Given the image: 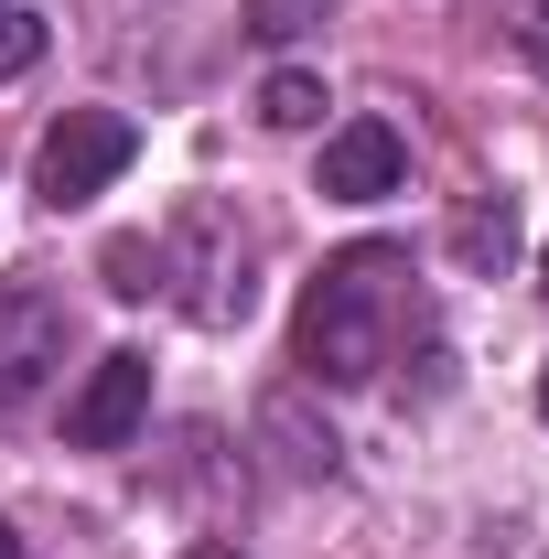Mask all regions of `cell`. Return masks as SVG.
<instances>
[{
    "instance_id": "1",
    "label": "cell",
    "mask_w": 549,
    "mask_h": 559,
    "mask_svg": "<svg viewBox=\"0 0 549 559\" xmlns=\"http://www.w3.org/2000/svg\"><path fill=\"white\" fill-rule=\"evenodd\" d=\"M420 323V270L410 248H388V237H366V248H344V259H324L313 270V290H302V377L313 388H366V377H388V355L410 345Z\"/></svg>"
},
{
    "instance_id": "15",
    "label": "cell",
    "mask_w": 549,
    "mask_h": 559,
    "mask_svg": "<svg viewBox=\"0 0 549 559\" xmlns=\"http://www.w3.org/2000/svg\"><path fill=\"white\" fill-rule=\"evenodd\" d=\"M0 559H22V538H11V527H0Z\"/></svg>"
},
{
    "instance_id": "5",
    "label": "cell",
    "mask_w": 549,
    "mask_h": 559,
    "mask_svg": "<svg viewBox=\"0 0 549 559\" xmlns=\"http://www.w3.org/2000/svg\"><path fill=\"white\" fill-rule=\"evenodd\" d=\"M140 419H151V355L119 345V355H97L86 388L66 399V441H75V452H130Z\"/></svg>"
},
{
    "instance_id": "11",
    "label": "cell",
    "mask_w": 549,
    "mask_h": 559,
    "mask_svg": "<svg viewBox=\"0 0 549 559\" xmlns=\"http://www.w3.org/2000/svg\"><path fill=\"white\" fill-rule=\"evenodd\" d=\"M313 22H335V11H324V0H248V33H259V44H302Z\"/></svg>"
},
{
    "instance_id": "8",
    "label": "cell",
    "mask_w": 549,
    "mask_h": 559,
    "mask_svg": "<svg viewBox=\"0 0 549 559\" xmlns=\"http://www.w3.org/2000/svg\"><path fill=\"white\" fill-rule=\"evenodd\" d=\"M259 430L280 441V463H291V474H335V430H302V399H291V388L259 409Z\"/></svg>"
},
{
    "instance_id": "10",
    "label": "cell",
    "mask_w": 549,
    "mask_h": 559,
    "mask_svg": "<svg viewBox=\"0 0 549 559\" xmlns=\"http://www.w3.org/2000/svg\"><path fill=\"white\" fill-rule=\"evenodd\" d=\"M108 290H119V301H151V290H162V237H119V248H108Z\"/></svg>"
},
{
    "instance_id": "17",
    "label": "cell",
    "mask_w": 549,
    "mask_h": 559,
    "mask_svg": "<svg viewBox=\"0 0 549 559\" xmlns=\"http://www.w3.org/2000/svg\"><path fill=\"white\" fill-rule=\"evenodd\" d=\"M539 290H549V259H539Z\"/></svg>"
},
{
    "instance_id": "13",
    "label": "cell",
    "mask_w": 549,
    "mask_h": 559,
    "mask_svg": "<svg viewBox=\"0 0 549 559\" xmlns=\"http://www.w3.org/2000/svg\"><path fill=\"white\" fill-rule=\"evenodd\" d=\"M517 55L549 75V0H528V22H517Z\"/></svg>"
},
{
    "instance_id": "14",
    "label": "cell",
    "mask_w": 549,
    "mask_h": 559,
    "mask_svg": "<svg viewBox=\"0 0 549 559\" xmlns=\"http://www.w3.org/2000/svg\"><path fill=\"white\" fill-rule=\"evenodd\" d=\"M184 559H237V549H226V538H206V549H184Z\"/></svg>"
},
{
    "instance_id": "9",
    "label": "cell",
    "mask_w": 549,
    "mask_h": 559,
    "mask_svg": "<svg viewBox=\"0 0 549 559\" xmlns=\"http://www.w3.org/2000/svg\"><path fill=\"white\" fill-rule=\"evenodd\" d=\"M259 119H270V130H313V119H324V75L280 66L270 86H259Z\"/></svg>"
},
{
    "instance_id": "2",
    "label": "cell",
    "mask_w": 549,
    "mask_h": 559,
    "mask_svg": "<svg viewBox=\"0 0 549 559\" xmlns=\"http://www.w3.org/2000/svg\"><path fill=\"white\" fill-rule=\"evenodd\" d=\"M162 290H173V312L184 323H206V334H237L248 312H259V237L237 226V205H195L162 226Z\"/></svg>"
},
{
    "instance_id": "6",
    "label": "cell",
    "mask_w": 549,
    "mask_h": 559,
    "mask_svg": "<svg viewBox=\"0 0 549 559\" xmlns=\"http://www.w3.org/2000/svg\"><path fill=\"white\" fill-rule=\"evenodd\" d=\"M410 183V140L388 130V119H344L324 140V173H313V194H335V205H377V194H399Z\"/></svg>"
},
{
    "instance_id": "7",
    "label": "cell",
    "mask_w": 549,
    "mask_h": 559,
    "mask_svg": "<svg viewBox=\"0 0 549 559\" xmlns=\"http://www.w3.org/2000/svg\"><path fill=\"white\" fill-rule=\"evenodd\" d=\"M453 259L475 280H495L506 259H517V205L506 194H464V215H453Z\"/></svg>"
},
{
    "instance_id": "3",
    "label": "cell",
    "mask_w": 549,
    "mask_h": 559,
    "mask_svg": "<svg viewBox=\"0 0 549 559\" xmlns=\"http://www.w3.org/2000/svg\"><path fill=\"white\" fill-rule=\"evenodd\" d=\"M130 162H140V119H119V108H66V119L44 130V151H33V194L66 215V205H86V194H108Z\"/></svg>"
},
{
    "instance_id": "4",
    "label": "cell",
    "mask_w": 549,
    "mask_h": 559,
    "mask_svg": "<svg viewBox=\"0 0 549 559\" xmlns=\"http://www.w3.org/2000/svg\"><path fill=\"white\" fill-rule=\"evenodd\" d=\"M66 366V301L33 280H0V419Z\"/></svg>"
},
{
    "instance_id": "12",
    "label": "cell",
    "mask_w": 549,
    "mask_h": 559,
    "mask_svg": "<svg viewBox=\"0 0 549 559\" xmlns=\"http://www.w3.org/2000/svg\"><path fill=\"white\" fill-rule=\"evenodd\" d=\"M44 55V11H22V0H0V75H22Z\"/></svg>"
},
{
    "instance_id": "16",
    "label": "cell",
    "mask_w": 549,
    "mask_h": 559,
    "mask_svg": "<svg viewBox=\"0 0 549 559\" xmlns=\"http://www.w3.org/2000/svg\"><path fill=\"white\" fill-rule=\"evenodd\" d=\"M539 419H549V366H539Z\"/></svg>"
}]
</instances>
